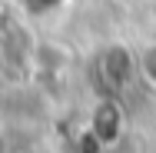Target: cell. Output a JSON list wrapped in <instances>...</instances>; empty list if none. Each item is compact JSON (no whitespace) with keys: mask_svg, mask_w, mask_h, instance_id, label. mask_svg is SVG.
I'll use <instances>...</instances> for the list:
<instances>
[{"mask_svg":"<svg viewBox=\"0 0 156 153\" xmlns=\"http://www.w3.org/2000/svg\"><path fill=\"white\" fill-rule=\"evenodd\" d=\"M96 77H100V83L106 87V93H123L126 87H133V80L140 77L136 57H133L126 47L113 43V47H106V50L96 57Z\"/></svg>","mask_w":156,"mask_h":153,"instance_id":"6da1fadb","label":"cell"},{"mask_svg":"<svg viewBox=\"0 0 156 153\" xmlns=\"http://www.w3.org/2000/svg\"><path fill=\"white\" fill-rule=\"evenodd\" d=\"M93 133L100 143H113L120 133H123V113L113 100H103L93 113Z\"/></svg>","mask_w":156,"mask_h":153,"instance_id":"7a4b0ae2","label":"cell"},{"mask_svg":"<svg viewBox=\"0 0 156 153\" xmlns=\"http://www.w3.org/2000/svg\"><path fill=\"white\" fill-rule=\"evenodd\" d=\"M136 67H140V77H143L150 87H156V43H150V47H143V50H140Z\"/></svg>","mask_w":156,"mask_h":153,"instance_id":"3957f363","label":"cell"},{"mask_svg":"<svg viewBox=\"0 0 156 153\" xmlns=\"http://www.w3.org/2000/svg\"><path fill=\"white\" fill-rule=\"evenodd\" d=\"M0 103H3V90H0Z\"/></svg>","mask_w":156,"mask_h":153,"instance_id":"277c9868","label":"cell"}]
</instances>
